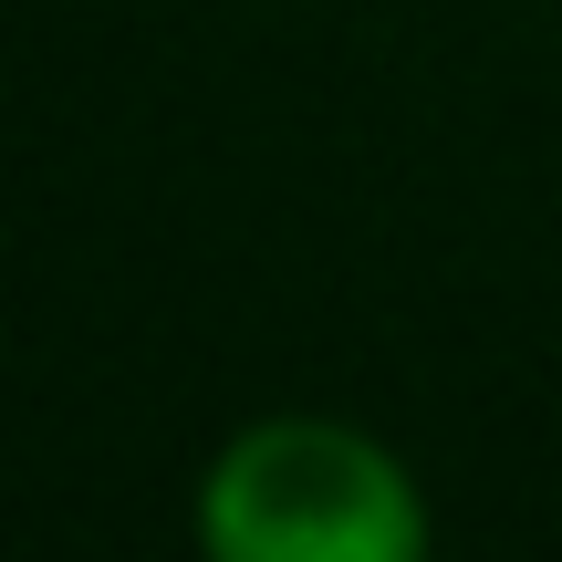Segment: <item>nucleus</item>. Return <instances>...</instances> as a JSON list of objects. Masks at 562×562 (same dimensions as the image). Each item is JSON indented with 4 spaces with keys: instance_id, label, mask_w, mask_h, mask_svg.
Listing matches in <instances>:
<instances>
[{
    "instance_id": "nucleus-1",
    "label": "nucleus",
    "mask_w": 562,
    "mask_h": 562,
    "mask_svg": "<svg viewBox=\"0 0 562 562\" xmlns=\"http://www.w3.org/2000/svg\"><path fill=\"white\" fill-rule=\"evenodd\" d=\"M188 531L209 562H417L438 542V510L417 459L385 448L375 427L271 406L199 459Z\"/></svg>"
}]
</instances>
